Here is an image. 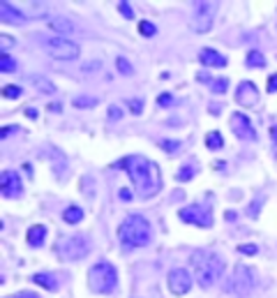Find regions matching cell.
Masks as SVG:
<instances>
[{"label": "cell", "mask_w": 277, "mask_h": 298, "mask_svg": "<svg viewBox=\"0 0 277 298\" xmlns=\"http://www.w3.org/2000/svg\"><path fill=\"white\" fill-rule=\"evenodd\" d=\"M206 146H208V151H222V146H224V139H222V134L220 132H208L206 134Z\"/></svg>", "instance_id": "20"}, {"label": "cell", "mask_w": 277, "mask_h": 298, "mask_svg": "<svg viewBox=\"0 0 277 298\" xmlns=\"http://www.w3.org/2000/svg\"><path fill=\"white\" fill-rule=\"evenodd\" d=\"M194 173H197V169H194V164H187V167H182L180 171L176 173V181L178 183H187L194 178Z\"/></svg>", "instance_id": "23"}, {"label": "cell", "mask_w": 277, "mask_h": 298, "mask_svg": "<svg viewBox=\"0 0 277 298\" xmlns=\"http://www.w3.org/2000/svg\"><path fill=\"white\" fill-rule=\"evenodd\" d=\"M139 33H141L143 37H152L157 33L155 23H150V21H139Z\"/></svg>", "instance_id": "26"}, {"label": "cell", "mask_w": 277, "mask_h": 298, "mask_svg": "<svg viewBox=\"0 0 277 298\" xmlns=\"http://www.w3.org/2000/svg\"><path fill=\"white\" fill-rule=\"evenodd\" d=\"M16 70V61L12 56H7V53H3L0 56V72H14Z\"/></svg>", "instance_id": "24"}, {"label": "cell", "mask_w": 277, "mask_h": 298, "mask_svg": "<svg viewBox=\"0 0 277 298\" xmlns=\"http://www.w3.org/2000/svg\"><path fill=\"white\" fill-rule=\"evenodd\" d=\"M157 104H160V106H169V104H173V97L169 95V93H162V95L157 97Z\"/></svg>", "instance_id": "31"}, {"label": "cell", "mask_w": 277, "mask_h": 298, "mask_svg": "<svg viewBox=\"0 0 277 298\" xmlns=\"http://www.w3.org/2000/svg\"><path fill=\"white\" fill-rule=\"evenodd\" d=\"M0 46H3V51L12 49V46H14V40H12L10 35H0Z\"/></svg>", "instance_id": "32"}, {"label": "cell", "mask_w": 277, "mask_h": 298, "mask_svg": "<svg viewBox=\"0 0 277 298\" xmlns=\"http://www.w3.org/2000/svg\"><path fill=\"white\" fill-rule=\"evenodd\" d=\"M166 284H169V291L173 296H185L192 289V275L187 273L185 268H173L169 278H166Z\"/></svg>", "instance_id": "10"}, {"label": "cell", "mask_w": 277, "mask_h": 298, "mask_svg": "<svg viewBox=\"0 0 277 298\" xmlns=\"http://www.w3.org/2000/svg\"><path fill=\"white\" fill-rule=\"evenodd\" d=\"M178 218L185 224H194V227L210 229L212 227V211L210 206H201V203H192L178 211Z\"/></svg>", "instance_id": "9"}, {"label": "cell", "mask_w": 277, "mask_h": 298, "mask_svg": "<svg viewBox=\"0 0 277 298\" xmlns=\"http://www.w3.org/2000/svg\"><path fill=\"white\" fill-rule=\"evenodd\" d=\"M90 252V241L83 233H74V236H65L58 243V254L65 261H79Z\"/></svg>", "instance_id": "6"}, {"label": "cell", "mask_w": 277, "mask_h": 298, "mask_svg": "<svg viewBox=\"0 0 277 298\" xmlns=\"http://www.w3.org/2000/svg\"><path fill=\"white\" fill-rule=\"evenodd\" d=\"M40 40H42V46H44L53 58H58V61H74L81 53L76 42L63 40V37H46V35H40Z\"/></svg>", "instance_id": "7"}, {"label": "cell", "mask_w": 277, "mask_h": 298, "mask_svg": "<svg viewBox=\"0 0 277 298\" xmlns=\"http://www.w3.org/2000/svg\"><path fill=\"white\" fill-rule=\"evenodd\" d=\"M143 109V102L141 100H130V111L132 113H141Z\"/></svg>", "instance_id": "33"}, {"label": "cell", "mask_w": 277, "mask_h": 298, "mask_svg": "<svg viewBox=\"0 0 277 298\" xmlns=\"http://www.w3.org/2000/svg\"><path fill=\"white\" fill-rule=\"evenodd\" d=\"M270 139H272V143H277V125L270 127Z\"/></svg>", "instance_id": "41"}, {"label": "cell", "mask_w": 277, "mask_h": 298, "mask_svg": "<svg viewBox=\"0 0 277 298\" xmlns=\"http://www.w3.org/2000/svg\"><path fill=\"white\" fill-rule=\"evenodd\" d=\"M120 199H125V201H127V199H132V192H130V190H125V187H122V190H120Z\"/></svg>", "instance_id": "40"}, {"label": "cell", "mask_w": 277, "mask_h": 298, "mask_svg": "<svg viewBox=\"0 0 277 298\" xmlns=\"http://www.w3.org/2000/svg\"><path fill=\"white\" fill-rule=\"evenodd\" d=\"M227 88H229V79H227V76H222V79H215V81L210 83V91L217 93V95H220V93H227Z\"/></svg>", "instance_id": "25"}, {"label": "cell", "mask_w": 277, "mask_h": 298, "mask_svg": "<svg viewBox=\"0 0 277 298\" xmlns=\"http://www.w3.org/2000/svg\"><path fill=\"white\" fill-rule=\"evenodd\" d=\"M49 28L55 33H72L74 31V23L70 19H65V16H55V19L49 21Z\"/></svg>", "instance_id": "18"}, {"label": "cell", "mask_w": 277, "mask_h": 298, "mask_svg": "<svg viewBox=\"0 0 277 298\" xmlns=\"http://www.w3.org/2000/svg\"><path fill=\"white\" fill-rule=\"evenodd\" d=\"M7 298H40L37 293H33V291H19V293H14V296H7Z\"/></svg>", "instance_id": "37"}, {"label": "cell", "mask_w": 277, "mask_h": 298, "mask_svg": "<svg viewBox=\"0 0 277 298\" xmlns=\"http://www.w3.org/2000/svg\"><path fill=\"white\" fill-rule=\"evenodd\" d=\"M95 67H100V63H86V65H83V70H95Z\"/></svg>", "instance_id": "43"}, {"label": "cell", "mask_w": 277, "mask_h": 298, "mask_svg": "<svg viewBox=\"0 0 277 298\" xmlns=\"http://www.w3.org/2000/svg\"><path fill=\"white\" fill-rule=\"evenodd\" d=\"M95 104H97V97H93V95H79V97H74V106H76V109H93Z\"/></svg>", "instance_id": "22"}, {"label": "cell", "mask_w": 277, "mask_h": 298, "mask_svg": "<svg viewBox=\"0 0 277 298\" xmlns=\"http://www.w3.org/2000/svg\"><path fill=\"white\" fill-rule=\"evenodd\" d=\"M268 93H277V74L268 76Z\"/></svg>", "instance_id": "35"}, {"label": "cell", "mask_w": 277, "mask_h": 298, "mask_svg": "<svg viewBox=\"0 0 277 298\" xmlns=\"http://www.w3.org/2000/svg\"><path fill=\"white\" fill-rule=\"evenodd\" d=\"M33 282L44 287V289H49V291H58V287H60V284H58V278L51 275V273H35L33 275Z\"/></svg>", "instance_id": "17"}, {"label": "cell", "mask_w": 277, "mask_h": 298, "mask_svg": "<svg viewBox=\"0 0 277 298\" xmlns=\"http://www.w3.org/2000/svg\"><path fill=\"white\" fill-rule=\"evenodd\" d=\"M247 67H263L266 65V58H263V53L261 51H257V49H252L250 53H247Z\"/></svg>", "instance_id": "21"}, {"label": "cell", "mask_w": 277, "mask_h": 298, "mask_svg": "<svg viewBox=\"0 0 277 298\" xmlns=\"http://www.w3.org/2000/svg\"><path fill=\"white\" fill-rule=\"evenodd\" d=\"M238 250H240V252L242 254H257V245H240V248H238Z\"/></svg>", "instance_id": "36"}, {"label": "cell", "mask_w": 277, "mask_h": 298, "mask_svg": "<svg viewBox=\"0 0 277 298\" xmlns=\"http://www.w3.org/2000/svg\"><path fill=\"white\" fill-rule=\"evenodd\" d=\"M118 12H120L125 19H134V10H132L127 3H118Z\"/></svg>", "instance_id": "30"}, {"label": "cell", "mask_w": 277, "mask_h": 298, "mask_svg": "<svg viewBox=\"0 0 277 298\" xmlns=\"http://www.w3.org/2000/svg\"><path fill=\"white\" fill-rule=\"evenodd\" d=\"M160 146L164 148L166 153H171V155H173V153H178V148H180L182 143H180V141H171V139H166V141H162Z\"/></svg>", "instance_id": "28"}, {"label": "cell", "mask_w": 277, "mask_h": 298, "mask_svg": "<svg viewBox=\"0 0 277 298\" xmlns=\"http://www.w3.org/2000/svg\"><path fill=\"white\" fill-rule=\"evenodd\" d=\"M192 268H194L199 287L210 289L224 275V259L212 250H197V252H192Z\"/></svg>", "instance_id": "2"}, {"label": "cell", "mask_w": 277, "mask_h": 298, "mask_svg": "<svg viewBox=\"0 0 277 298\" xmlns=\"http://www.w3.org/2000/svg\"><path fill=\"white\" fill-rule=\"evenodd\" d=\"M199 61H201L206 67H224L227 65V58L215 49H201L199 51Z\"/></svg>", "instance_id": "15"}, {"label": "cell", "mask_w": 277, "mask_h": 298, "mask_svg": "<svg viewBox=\"0 0 277 298\" xmlns=\"http://www.w3.org/2000/svg\"><path fill=\"white\" fill-rule=\"evenodd\" d=\"M125 169L130 173V181L134 183L136 194L141 199H152L162 190V171L157 162L148 160L143 155H130L116 164V169Z\"/></svg>", "instance_id": "1"}, {"label": "cell", "mask_w": 277, "mask_h": 298, "mask_svg": "<svg viewBox=\"0 0 277 298\" xmlns=\"http://www.w3.org/2000/svg\"><path fill=\"white\" fill-rule=\"evenodd\" d=\"M118 238L125 248H146L152 238L150 222L143 215H127L118 227Z\"/></svg>", "instance_id": "3"}, {"label": "cell", "mask_w": 277, "mask_h": 298, "mask_svg": "<svg viewBox=\"0 0 277 298\" xmlns=\"http://www.w3.org/2000/svg\"><path fill=\"white\" fill-rule=\"evenodd\" d=\"M0 194L7 199H16L23 194V185H21V178L16 171H3L0 176Z\"/></svg>", "instance_id": "11"}, {"label": "cell", "mask_w": 277, "mask_h": 298, "mask_svg": "<svg viewBox=\"0 0 277 298\" xmlns=\"http://www.w3.org/2000/svg\"><path fill=\"white\" fill-rule=\"evenodd\" d=\"M236 102L242 106V109H252V106H257V102H259V88L254 86L252 81H242V83H238V88H236Z\"/></svg>", "instance_id": "13"}, {"label": "cell", "mask_w": 277, "mask_h": 298, "mask_svg": "<svg viewBox=\"0 0 277 298\" xmlns=\"http://www.w3.org/2000/svg\"><path fill=\"white\" fill-rule=\"evenodd\" d=\"M3 95H5L7 100H16V97H21V88L19 86H5L3 88Z\"/></svg>", "instance_id": "27"}, {"label": "cell", "mask_w": 277, "mask_h": 298, "mask_svg": "<svg viewBox=\"0 0 277 298\" xmlns=\"http://www.w3.org/2000/svg\"><path fill=\"white\" fill-rule=\"evenodd\" d=\"M118 287V271L109 261H100L88 271V289L93 293H113Z\"/></svg>", "instance_id": "4"}, {"label": "cell", "mask_w": 277, "mask_h": 298, "mask_svg": "<svg viewBox=\"0 0 277 298\" xmlns=\"http://www.w3.org/2000/svg\"><path fill=\"white\" fill-rule=\"evenodd\" d=\"M122 113H120V109H118V106H111L109 109V118H113V121H118V118H120Z\"/></svg>", "instance_id": "38"}, {"label": "cell", "mask_w": 277, "mask_h": 298, "mask_svg": "<svg viewBox=\"0 0 277 298\" xmlns=\"http://www.w3.org/2000/svg\"><path fill=\"white\" fill-rule=\"evenodd\" d=\"M116 65H118V70H120L122 74H127V76H130L132 72H134V67H132L130 63L125 61V58H116Z\"/></svg>", "instance_id": "29"}, {"label": "cell", "mask_w": 277, "mask_h": 298, "mask_svg": "<svg viewBox=\"0 0 277 298\" xmlns=\"http://www.w3.org/2000/svg\"><path fill=\"white\" fill-rule=\"evenodd\" d=\"M254 284H257V275H254V271L250 266H245V263H238L236 268H233L231 278L227 280V291L233 293V296H247V293H252Z\"/></svg>", "instance_id": "5"}, {"label": "cell", "mask_w": 277, "mask_h": 298, "mask_svg": "<svg viewBox=\"0 0 277 298\" xmlns=\"http://www.w3.org/2000/svg\"><path fill=\"white\" fill-rule=\"evenodd\" d=\"M49 111H55V113H58V111H60V104H49Z\"/></svg>", "instance_id": "44"}, {"label": "cell", "mask_w": 277, "mask_h": 298, "mask_svg": "<svg viewBox=\"0 0 277 298\" xmlns=\"http://www.w3.org/2000/svg\"><path fill=\"white\" fill-rule=\"evenodd\" d=\"M63 220H65L67 224H79L81 220H83V211H81L79 206H70L63 213Z\"/></svg>", "instance_id": "19"}, {"label": "cell", "mask_w": 277, "mask_h": 298, "mask_svg": "<svg viewBox=\"0 0 277 298\" xmlns=\"http://www.w3.org/2000/svg\"><path fill=\"white\" fill-rule=\"evenodd\" d=\"M0 21L3 23H14V25L25 23V12H21L12 3H0Z\"/></svg>", "instance_id": "14"}, {"label": "cell", "mask_w": 277, "mask_h": 298, "mask_svg": "<svg viewBox=\"0 0 277 298\" xmlns=\"http://www.w3.org/2000/svg\"><path fill=\"white\" fill-rule=\"evenodd\" d=\"M220 10V3L215 0H208V3H197L194 7V16H192V31L194 33H208L212 28V21H215V14Z\"/></svg>", "instance_id": "8"}, {"label": "cell", "mask_w": 277, "mask_h": 298, "mask_svg": "<svg viewBox=\"0 0 277 298\" xmlns=\"http://www.w3.org/2000/svg\"><path fill=\"white\" fill-rule=\"evenodd\" d=\"M197 79H199V81H206V83H212V81H210V74H208V72H199Z\"/></svg>", "instance_id": "39"}, {"label": "cell", "mask_w": 277, "mask_h": 298, "mask_svg": "<svg viewBox=\"0 0 277 298\" xmlns=\"http://www.w3.org/2000/svg\"><path fill=\"white\" fill-rule=\"evenodd\" d=\"M12 132H21V127H16V125H10V127H3V130H0V139H5V137H10Z\"/></svg>", "instance_id": "34"}, {"label": "cell", "mask_w": 277, "mask_h": 298, "mask_svg": "<svg viewBox=\"0 0 277 298\" xmlns=\"http://www.w3.org/2000/svg\"><path fill=\"white\" fill-rule=\"evenodd\" d=\"M46 238V227L44 224H35V227L28 229V233H25V241H28V245L30 248H40L42 243H44Z\"/></svg>", "instance_id": "16"}, {"label": "cell", "mask_w": 277, "mask_h": 298, "mask_svg": "<svg viewBox=\"0 0 277 298\" xmlns=\"http://www.w3.org/2000/svg\"><path fill=\"white\" fill-rule=\"evenodd\" d=\"M229 125H231L233 134H236L238 139H245V141H254V139H257V132H254L252 123H250V118H247L245 113H233Z\"/></svg>", "instance_id": "12"}, {"label": "cell", "mask_w": 277, "mask_h": 298, "mask_svg": "<svg viewBox=\"0 0 277 298\" xmlns=\"http://www.w3.org/2000/svg\"><path fill=\"white\" fill-rule=\"evenodd\" d=\"M25 116H28V118H37V111H35V109H30V106H28V109H25Z\"/></svg>", "instance_id": "42"}]
</instances>
